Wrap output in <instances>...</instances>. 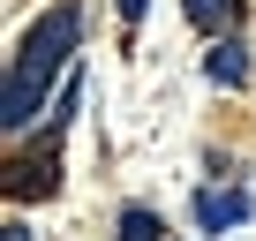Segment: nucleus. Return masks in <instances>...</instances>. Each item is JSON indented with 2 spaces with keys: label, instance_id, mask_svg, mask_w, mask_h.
<instances>
[{
  "label": "nucleus",
  "instance_id": "obj_3",
  "mask_svg": "<svg viewBox=\"0 0 256 241\" xmlns=\"http://www.w3.org/2000/svg\"><path fill=\"white\" fill-rule=\"evenodd\" d=\"M204 76H211V83H226V90H234V83H248V46H241V38H211Z\"/></svg>",
  "mask_w": 256,
  "mask_h": 241
},
{
  "label": "nucleus",
  "instance_id": "obj_4",
  "mask_svg": "<svg viewBox=\"0 0 256 241\" xmlns=\"http://www.w3.org/2000/svg\"><path fill=\"white\" fill-rule=\"evenodd\" d=\"M120 241H166L158 211H144V204H128V211H120Z\"/></svg>",
  "mask_w": 256,
  "mask_h": 241
},
{
  "label": "nucleus",
  "instance_id": "obj_6",
  "mask_svg": "<svg viewBox=\"0 0 256 241\" xmlns=\"http://www.w3.org/2000/svg\"><path fill=\"white\" fill-rule=\"evenodd\" d=\"M120 23L136 30V23H144V0H120Z\"/></svg>",
  "mask_w": 256,
  "mask_h": 241
},
{
  "label": "nucleus",
  "instance_id": "obj_2",
  "mask_svg": "<svg viewBox=\"0 0 256 241\" xmlns=\"http://www.w3.org/2000/svg\"><path fill=\"white\" fill-rule=\"evenodd\" d=\"M256 204L241 196V188H196V226L204 234H226V226H241Z\"/></svg>",
  "mask_w": 256,
  "mask_h": 241
},
{
  "label": "nucleus",
  "instance_id": "obj_5",
  "mask_svg": "<svg viewBox=\"0 0 256 241\" xmlns=\"http://www.w3.org/2000/svg\"><path fill=\"white\" fill-rule=\"evenodd\" d=\"M181 8H188L196 30H218V23H226V0H181Z\"/></svg>",
  "mask_w": 256,
  "mask_h": 241
},
{
  "label": "nucleus",
  "instance_id": "obj_1",
  "mask_svg": "<svg viewBox=\"0 0 256 241\" xmlns=\"http://www.w3.org/2000/svg\"><path fill=\"white\" fill-rule=\"evenodd\" d=\"M76 38H83V8H76V0H53V8L23 30V46L8 60V98H0V128H8V136H23L38 120V106H46L60 60L76 53Z\"/></svg>",
  "mask_w": 256,
  "mask_h": 241
},
{
  "label": "nucleus",
  "instance_id": "obj_7",
  "mask_svg": "<svg viewBox=\"0 0 256 241\" xmlns=\"http://www.w3.org/2000/svg\"><path fill=\"white\" fill-rule=\"evenodd\" d=\"M0 241H30V234H23V226H8V234H0Z\"/></svg>",
  "mask_w": 256,
  "mask_h": 241
}]
</instances>
